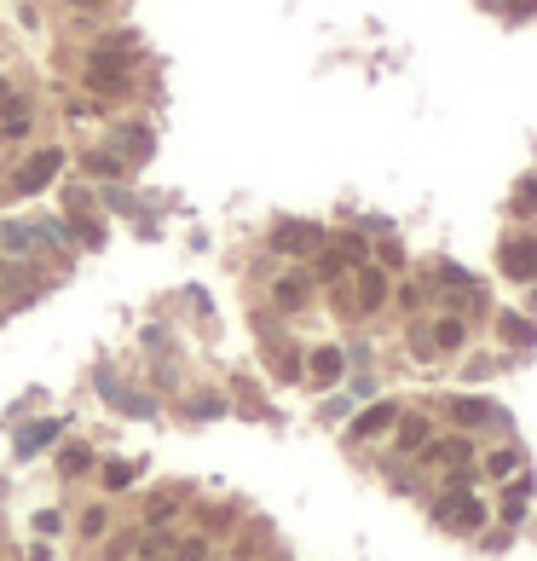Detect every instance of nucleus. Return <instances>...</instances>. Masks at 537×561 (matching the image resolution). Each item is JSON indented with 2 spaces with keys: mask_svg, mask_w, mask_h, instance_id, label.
<instances>
[{
  "mask_svg": "<svg viewBox=\"0 0 537 561\" xmlns=\"http://www.w3.org/2000/svg\"><path fill=\"white\" fill-rule=\"evenodd\" d=\"M58 174H64V151H35V157H24L18 174H12V197H41Z\"/></svg>",
  "mask_w": 537,
  "mask_h": 561,
  "instance_id": "obj_1",
  "label": "nucleus"
},
{
  "mask_svg": "<svg viewBox=\"0 0 537 561\" xmlns=\"http://www.w3.org/2000/svg\"><path fill=\"white\" fill-rule=\"evenodd\" d=\"M128 64H133V53H128V46H110V41H99V46H93V58H87V82L93 87H110V93H116V87H128Z\"/></svg>",
  "mask_w": 537,
  "mask_h": 561,
  "instance_id": "obj_2",
  "label": "nucleus"
},
{
  "mask_svg": "<svg viewBox=\"0 0 537 561\" xmlns=\"http://www.w3.org/2000/svg\"><path fill=\"white\" fill-rule=\"evenodd\" d=\"M434 516H439V527H456V533H480L492 509H485L480 497H468V492H451V497H439Z\"/></svg>",
  "mask_w": 537,
  "mask_h": 561,
  "instance_id": "obj_3",
  "label": "nucleus"
},
{
  "mask_svg": "<svg viewBox=\"0 0 537 561\" xmlns=\"http://www.w3.org/2000/svg\"><path fill=\"white\" fill-rule=\"evenodd\" d=\"M318 243H324V231L307 226V221H283V226L272 231V249H283V255H312Z\"/></svg>",
  "mask_w": 537,
  "mask_h": 561,
  "instance_id": "obj_4",
  "label": "nucleus"
},
{
  "mask_svg": "<svg viewBox=\"0 0 537 561\" xmlns=\"http://www.w3.org/2000/svg\"><path fill=\"white\" fill-rule=\"evenodd\" d=\"M382 301H387V272L365 267L358 272V313H382Z\"/></svg>",
  "mask_w": 537,
  "mask_h": 561,
  "instance_id": "obj_5",
  "label": "nucleus"
},
{
  "mask_svg": "<svg viewBox=\"0 0 537 561\" xmlns=\"http://www.w3.org/2000/svg\"><path fill=\"white\" fill-rule=\"evenodd\" d=\"M307 295H312V278H307V272H289V278H278V284H272V301L283 307V313L307 307Z\"/></svg>",
  "mask_w": 537,
  "mask_h": 561,
  "instance_id": "obj_6",
  "label": "nucleus"
},
{
  "mask_svg": "<svg viewBox=\"0 0 537 561\" xmlns=\"http://www.w3.org/2000/svg\"><path fill=\"white\" fill-rule=\"evenodd\" d=\"M503 272L509 278H537V243H503Z\"/></svg>",
  "mask_w": 537,
  "mask_h": 561,
  "instance_id": "obj_7",
  "label": "nucleus"
},
{
  "mask_svg": "<svg viewBox=\"0 0 537 561\" xmlns=\"http://www.w3.org/2000/svg\"><path fill=\"white\" fill-rule=\"evenodd\" d=\"M393 423H399V405L382 399V405H370V411L353 423V434H358V440H370V434H382V428H393Z\"/></svg>",
  "mask_w": 537,
  "mask_h": 561,
  "instance_id": "obj_8",
  "label": "nucleus"
},
{
  "mask_svg": "<svg viewBox=\"0 0 537 561\" xmlns=\"http://www.w3.org/2000/svg\"><path fill=\"white\" fill-rule=\"evenodd\" d=\"M341 348H318V353H312V359H307V370H312V382H318V388H329V382H341Z\"/></svg>",
  "mask_w": 537,
  "mask_h": 561,
  "instance_id": "obj_9",
  "label": "nucleus"
},
{
  "mask_svg": "<svg viewBox=\"0 0 537 561\" xmlns=\"http://www.w3.org/2000/svg\"><path fill=\"white\" fill-rule=\"evenodd\" d=\"M451 417H456L463 428H480V423H492L497 411H492L485 399H468V394H463V399H451Z\"/></svg>",
  "mask_w": 537,
  "mask_h": 561,
  "instance_id": "obj_10",
  "label": "nucleus"
},
{
  "mask_svg": "<svg viewBox=\"0 0 537 561\" xmlns=\"http://www.w3.org/2000/svg\"><path fill=\"white\" fill-rule=\"evenodd\" d=\"M468 458V440H428L422 446V463H463Z\"/></svg>",
  "mask_w": 537,
  "mask_h": 561,
  "instance_id": "obj_11",
  "label": "nucleus"
},
{
  "mask_svg": "<svg viewBox=\"0 0 537 561\" xmlns=\"http://www.w3.org/2000/svg\"><path fill=\"white\" fill-rule=\"evenodd\" d=\"M168 561H214V544H209V533H197V538H180Z\"/></svg>",
  "mask_w": 537,
  "mask_h": 561,
  "instance_id": "obj_12",
  "label": "nucleus"
},
{
  "mask_svg": "<svg viewBox=\"0 0 537 561\" xmlns=\"http://www.w3.org/2000/svg\"><path fill=\"white\" fill-rule=\"evenodd\" d=\"M463 341H468V324H463V319H439V324H434V348L451 353V348H463Z\"/></svg>",
  "mask_w": 537,
  "mask_h": 561,
  "instance_id": "obj_13",
  "label": "nucleus"
},
{
  "mask_svg": "<svg viewBox=\"0 0 537 561\" xmlns=\"http://www.w3.org/2000/svg\"><path fill=\"white\" fill-rule=\"evenodd\" d=\"M428 446V417H405L399 423V451H422Z\"/></svg>",
  "mask_w": 537,
  "mask_h": 561,
  "instance_id": "obj_14",
  "label": "nucleus"
},
{
  "mask_svg": "<svg viewBox=\"0 0 537 561\" xmlns=\"http://www.w3.org/2000/svg\"><path fill=\"white\" fill-rule=\"evenodd\" d=\"M18 133H29V111L18 99H6V116H0V139H18Z\"/></svg>",
  "mask_w": 537,
  "mask_h": 561,
  "instance_id": "obj_15",
  "label": "nucleus"
},
{
  "mask_svg": "<svg viewBox=\"0 0 537 561\" xmlns=\"http://www.w3.org/2000/svg\"><path fill=\"white\" fill-rule=\"evenodd\" d=\"M58 428H64V423H35V428H29V434H24V440H18V458H29V451H41V446H46V440H53V434H58Z\"/></svg>",
  "mask_w": 537,
  "mask_h": 561,
  "instance_id": "obj_16",
  "label": "nucleus"
},
{
  "mask_svg": "<svg viewBox=\"0 0 537 561\" xmlns=\"http://www.w3.org/2000/svg\"><path fill=\"white\" fill-rule=\"evenodd\" d=\"M87 463H93V451L87 446H70L64 458H58V469H64V480H75V475H87Z\"/></svg>",
  "mask_w": 537,
  "mask_h": 561,
  "instance_id": "obj_17",
  "label": "nucleus"
},
{
  "mask_svg": "<svg viewBox=\"0 0 537 561\" xmlns=\"http://www.w3.org/2000/svg\"><path fill=\"white\" fill-rule=\"evenodd\" d=\"M104 527H110V516H104V504H93V509H82V538L93 544V538H104Z\"/></svg>",
  "mask_w": 537,
  "mask_h": 561,
  "instance_id": "obj_18",
  "label": "nucleus"
},
{
  "mask_svg": "<svg viewBox=\"0 0 537 561\" xmlns=\"http://www.w3.org/2000/svg\"><path fill=\"white\" fill-rule=\"evenodd\" d=\"M520 469V451H492V458H485V475H497V480H509Z\"/></svg>",
  "mask_w": 537,
  "mask_h": 561,
  "instance_id": "obj_19",
  "label": "nucleus"
},
{
  "mask_svg": "<svg viewBox=\"0 0 537 561\" xmlns=\"http://www.w3.org/2000/svg\"><path fill=\"white\" fill-rule=\"evenodd\" d=\"M503 336H509V341H514V348H532V341H537V330H532V324H526V319H514V313H509V319H503Z\"/></svg>",
  "mask_w": 537,
  "mask_h": 561,
  "instance_id": "obj_20",
  "label": "nucleus"
},
{
  "mask_svg": "<svg viewBox=\"0 0 537 561\" xmlns=\"http://www.w3.org/2000/svg\"><path fill=\"white\" fill-rule=\"evenodd\" d=\"M173 509H180L173 497H151V504H145V527H168V521H173Z\"/></svg>",
  "mask_w": 537,
  "mask_h": 561,
  "instance_id": "obj_21",
  "label": "nucleus"
},
{
  "mask_svg": "<svg viewBox=\"0 0 537 561\" xmlns=\"http://www.w3.org/2000/svg\"><path fill=\"white\" fill-rule=\"evenodd\" d=\"M0 243L18 249V255H29V249H35V231H29V226H6V231H0Z\"/></svg>",
  "mask_w": 537,
  "mask_h": 561,
  "instance_id": "obj_22",
  "label": "nucleus"
},
{
  "mask_svg": "<svg viewBox=\"0 0 537 561\" xmlns=\"http://www.w3.org/2000/svg\"><path fill=\"white\" fill-rule=\"evenodd\" d=\"M122 139H128V157H151V128H122Z\"/></svg>",
  "mask_w": 537,
  "mask_h": 561,
  "instance_id": "obj_23",
  "label": "nucleus"
},
{
  "mask_svg": "<svg viewBox=\"0 0 537 561\" xmlns=\"http://www.w3.org/2000/svg\"><path fill=\"white\" fill-rule=\"evenodd\" d=\"M87 174H122V157H116V151H93V157H87Z\"/></svg>",
  "mask_w": 537,
  "mask_h": 561,
  "instance_id": "obj_24",
  "label": "nucleus"
},
{
  "mask_svg": "<svg viewBox=\"0 0 537 561\" xmlns=\"http://www.w3.org/2000/svg\"><path fill=\"white\" fill-rule=\"evenodd\" d=\"M70 221H75V238L82 243H104V226L93 221V214H70Z\"/></svg>",
  "mask_w": 537,
  "mask_h": 561,
  "instance_id": "obj_25",
  "label": "nucleus"
},
{
  "mask_svg": "<svg viewBox=\"0 0 537 561\" xmlns=\"http://www.w3.org/2000/svg\"><path fill=\"white\" fill-rule=\"evenodd\" d=\"M520 516H526V480H520V487L503 497V521H520Z\"/></svg>",
  "mask_w": 537,
  "mask_h": 561,
  "instance_id": "obj_26",
  "label": "nucleus"
},
{
  "mask_svg": "<svg viewBox=\"0 0 537 561\" xmlns=\"http://www.w3.org/2000/svg\"><path fill=\"white\" fill-rule=\"evenodd\" d=\"M104 487H110V492L133 487V463H110V469H104Z\"/></svg>",
  "mask_w": 537,
  "mask_h": 561,
  "instance_id": "obj_27",
  "label": "nucleus"
},
{
  "mask_svg": "<svg viewBox=\"0 0 537 561\" xmlns=\"http://www.w3.org/2000/svg\"><path fill=\"white\" fill-rule=\"evenodd\" d=\"M58 527H64V521H58V509H41V516H35V533H41V538H53Z\"/></svg>",
  "mask_w": 537,
  "mask_h": 561,
  "instance_id": "obj_28",
  "label": "nucleus"
},
{
  "mask_svg": "<svg viewBox=\"0 0 537 561\" xmlns=\"http://www.w3.org/2000/svg\"><path fill=\"white\" fill-rule=\"evenodd\" d=\"M128 556H133V538H116V544L104 550V561H128Z\"/></svg>",
  "mask_w": 537,
  "mask_h": 561,
  "instance_id": "obj_29",
  "label": "nucleus"
},
{
  "mask_svg": "<svg viewBox=\"0 0 537 561\" xmlns=\"http://www.w3.org/2000/svg\"><path fill=\"white\" fill-rule=\"evenodd\" d=\"M509 12H514V18H532V12H537V0H509Z\"/></svg>",
  "mask_w": 537,
  "mask_h": 561,
  "instance_id": "obj_30",
  "label": "nucleus"
},
{
  "mask_svg": "<svg viewBox=\"0 0 537 561\" xmlns=\"http://www.w3.org/2000/svg\"><path fill=\"white\" fill-rule=\"evenodd\" d=\"M29 561H53V550H46V544H35V550H29Z\"/></svg>",
  "mask_w": 537,
  "mask_h": 561,
  "instance_id": "obj_31",
  "label": "nucleus"
},
{
  "mask_svg": "<svg viewBox=\"0 0 537 561\" xmlns=\"http://www.w3.org/2000/svg\"><path fill=\"white\" fill-rule=\"evenodd\" d=\"M75 6H82V12H93V6H99V0H75Z\"/></svg>",
  "mask_w": 537,
  "mask_h": 561,
  "instance_id": "obj_32",
  "label": "nucleus"
},
{
  "mask_svg": "<svg viewBox=\"0 0 537 561\" xmlns=\"http://www.w3.org/2000/svg\"><path fill=\"white\" fill-rule=\"evenodd\" d=\"M6 99H12V93H6V82H0V104H6Z\"/></svg>",
  "mask_w": 537,
  "mask_h": 561,
  "instance_id": "obj_33",
  "label": "nucleus"
},
{
  "mask_svg": "<svg viewBox=\"0 0 537 561\" xmlns=\"http://www.w3.org/2000/svg\"><path fill=\"white\" fill-rule=\"evenodd\" d=\"M231 561H237V556H231Z\"/></svg>",
  "mask_w": 537,
  "mask_h": 561,
  "instance_id": "obj_34",
  "label": "nucleus"
}]
</instances>
